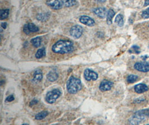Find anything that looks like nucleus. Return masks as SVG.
<instances>
[{
    "instance_id": "36",
    "label": "nucleus",
    "mask_w": 149,
    "mask_h": 125,
    "mask_svg": "<svg viewBox=\"0 0 149 125\" xmlns=\"http://www.w3.org/2000/svg\"><path fill=\"white\" fill-rule=\"evenodd\" d=\"M149 125V124H148V125Z\"/></svg>"
},
{
    "instance_id": "26",
    "label": "nucleus",
    "mask_w": 149,
    "mask_h": 125,
    "mask_svg": "<svg viewBox=\"0 0 149 125\" xmlns=\"http://www.w3.org/2000/svg\"><path fill=\"white\" fill-rule=\"evenodd\" d=\"M141 16L143 19H149V7L142 12Z\"/></svg>"
},
{
    "instance_id": "11",
    "label": "nucleus",
    "mask_w": 149,
    "mask_h": 125,
    "mask_svg": "<svg viewBox=\"0 0 149 125\" xmlns=\"http://www.w3.org/2000/svg\"><path fill=\"white\" fill-rule=\"evenodd\" d=\"M79 21L81 23L88 26H93L95 25V20L87 16H82L79 18Z\"/></svg>"
},
{
    "instance_id": "21",
    "label": "nucleus",
    "mask_w": 149,
    "mask_h": 125,
    "mask_svg": "<svg viewBox=\"0 0 149 125\" xmlns=\"http://www.w3.org/2000/svg\"><path fill=\"white\" fill-rule=\"evenodd\" d=\"M138 79V76L134 75H130L127 77V81L129 84H133Z\"/></svg>"
},
{
    "instance_id": "32",
    "label": "nucleus",
    "mask_w": 149,
    "mask_h": 125,
    "mask_svg": "<svg viewBox=\"0 0 149 125\" xmlns=\"http://www.w3.org/2000/svg\"><path fill=\"white\" fill-rule=\"evenodd\" d=\"M148 5H149V0H147V1H145V3H144V6H147Z\"/></svg>"
},
{
    "instance_id": "24",
    "label": "nucleus",
    "mask_w": 149,
    "mask_h": 125,
    "mask_svg": "<svg viewBox=\"0 0 149 125\" xmlns=\"http://www.w3.org/2000/svg\"><path fill=\"white\" fill-rule=\"evenodd\" d=\"M140 47H139L137 45H134L132 46L131 49L130 50L129 52L131 53H135L136 54H139L140 53Z\"/></svg>"
},
{
    "instance_id": "19",
    "label": "nucleus",
    "mask_w": 149,
    "mask_h": 125,
    "mask_svg": "<svg viewBox=\"0 0 149 125\" xmlns=\"http://www.w3.org/2000/svg\"><path fill=\"white\" fill-rule=\"evenodd\" d=\"M48 115V113L46 111H44L39 113L35 116V119L37 120H41L45 118Z\"/></svg>"
},
{
    "instance_id": "30",
    "label": "nucleus",
    "mask_w": 149,
    "mask_h": 125,
    "mask_svg": "<svg viewBox=\"0 0 149 125\" xmlns=\"http://www.w3.org/2000/svg\"><path fill=\"white\" fill-rule=\"evenodd\" d=\"M1 26L2 27L3 29H6L7 27V23L6 22H2L1 24Z\"/></svg>"
},
{
    "instance_id": "5",
    "label": "nucleus",
    "mask_w": 149,
    "mask_h": 125,
    "mask_svg": "<svg viewBox=\"0 0 149 125\" xmlns=\"http://www.w3.org/2000/svg\"><path fill=\"white\" fill-rule=\"evenodd\" d=\"M83 32L82 27L79 25H75L72 27L70 30V35L75 39H78L81 37Z\"/></svg>"
},
{
    "instance_id": "6",
    "label": "nucleus",
    "mask_w": 149,
    "mask_h": 125,
    "mask_svg": "<svg viewBox=\"0 0 149 125\" xmlns=\"http://www.w3.org/2000/svg\"><path fill=\"white\" fill-rule=\"evenodd\" d=\"M134 68L138 71L148 73L149 71V63L147 62H138L134 65Z\"/></svg>"
},
{
    "instance_id": "12",
    "label": "nucleus",
    "mask_w": 149,
    "mask_h": 125,
    "mask_svg": "<svg viewBox=\"0 0 149 125\" xmlns=\"http://www.w3.org/2000/svg\"><path fill=\"white\" fill-rule=\"evenodd\" d=\"M135 91L137 93H142L146 92L149 90V87L148 86L146 85L143 84H137L134 87Z\"/></svg>"
},
{
    "instance_id": "23",
    "label": "nucleus",
    "mask_w": 149,
    "mask_h": 125,
    "mask_svg": "<svg viewBox=\"0 0 149 125\" xmlns=\"http://www.w3.org/2000/svg\"><path fill=\"white\" fill-rule=\"evenodd\" d=\"M49 18L48 13H40L37 16V19L41 21H44Z\"/></svg>"
},
{
    "instance_id": "22",
    "label": "nucleus",
    "mask_w": 149,
    "mask_h": 125,
    "mask_svg": "<svg viewBox=\"0 0 149 125\" xmlns=\"http://www.w3.org/2000/svg\"><path fill=\"white\" fill-rule=\"evenodd\" d=\"M9 14V10L5 9V10H1V20H3L7 19Z\"/></svg>"
},
{
    "instance_id": "16",
    "label": "nucleus",
    "mask_w": 149,
    "mask_h": 125,
    "mask_svg": "<svg viewBox=\"0 0 149 125\" xmlns=\"http://www.w3.org/2000/svg\"><path fill=\"white\" fill-rule=\"evenodd\" d=\"M115 22L117 25L120 27L123 26L124 24V20H123V16L121 14H118L115 19Z\"/></svg>"
},
{
    "instance_id": "29",
    "label": "nucleus",
    "mask_w": 149,
    "mask_h": 125,
    "mask_svg": "<svg viewBox=\"0 0 149 125\" xmlns=\"http://www.w3.org/2000/svg\"><path fill=\"white\" fill-rule=\"evenodd\" d=\"M145 100L144 99H141V98H139V99H137L136 100H135V102L136 103H141L142 101H143Z\"/></svg>"
},
{
    "instance_id": "8",
    "label": "nucleus",
    "mask_w": 149,
    "mask_h": 125,
    "mask_svg": "<svg viewBox=\"0 0 149 125\" xmlns=\"http://www.w3.org/2000/svg\"><path fill=\"white\" fill-rule=\"evenodd\" d=\"M84 76L85 79L88 81H91V80L95 81L98 77V74L97 73H95V71L89 69H86L84 71Z\"/></svg>"
},
{
    "instance_id": "4",
    "label": "nucleus",
    "mask_w": 149,
    "mask_h": 125,
    "mask_svg": "<svg viewBox=\"0 0 149 125\" xmlns=\"http://www.w3.org/2000/svg\"><path fill=\"white\" fill-rule=\"evenodd\" d=\"M61 92L59 89H54L47 92L45 97V100L47 103L50 104H54L56 99L61 96Z\"/></svg>"
},
{
    "instance_id": "20",
    "label": "nucleus",
    "mask_w": 149,
    "mask_h": 125,
    "mask_svg": "<svg viewBox=\"0 0 149 125\" xmlns=\"http://www.w3.org/2000/svg\"><path fill=\"white\" fill-rule=\"evenodd\" d=\"M27 27L30 32H35L39 31V28L35 25L33 23H30L27 24Z\"/></svg>"
},
{
    "instance_id": "25",
    "label": "nucleus",
    "mask_w": 149,
    "mask_h": 125,
    "mask_svg": "<svg viewBox=\"0 0 149 125\" xmlns=\"http://www.w3.org/2000/svg\"><path fill=\"white\" fill-rule=\"evenodd\" d=\"M65 7H71L75 5L77 3V1L74 0H68L64 1Z\"/></svg>"
},
{
    "instance_id": "3",
    "label": "nucleus",
    "mask_w": 149,
    "mask_h": 125,
    "mask_svg": "<svg viewBox=\"0 0 149 125\" xmlns=\"http://www.w3.org/2000/svg\"><path fill=\"white\" fill-rule=\"evenodd\" d=\"M67 89L70 94H75L81 89V80L74 77H70L67 84Z\"/></svg>"
},
{
    "instance_id": "33",
    "label": "nucleus",
    "mask_w": 149,
    "mask_h": 125,
    "mask_svg": "<svg viewBox=\"0 0 149 125\" xmlns=\"http://www.w3.org/2000/svg\"><path fill=\"white\" fill-rule=\"evenodd\" d=\"M142 58H143L142 59H143V60H145V59H146L147 58H148L149 57V56H148V55H145V56H143L141 57Z\"/></svg>"
},
{
    "instance_id": "27",
    "label": "nucleus",
    "mask_w": 149,
    "mask_h": 125,
    "mask_svg": "<svg viewBox=\"0 0 149 125\" xmlns=\"http://www.w3.org/2000/svg\"><path fill=\"white\" fill-rule=\"evenodd\" d=\"M23 30H24V33L26 35H29V33H30L29 30V28H28V27H27V24L25 25L24 26V28H23Z\"/></svg>"
},
{
    "instance_id": "34",
    "label": "nucleus",
    "mask_w": 149,
    "mask_h": 125,
    "mask_svg": "<svg viewBox=\"0 0 149 125\" xmlns=\"http://www.w3.org/2000/svg\"><path fill=\"white\" fill-rule=\"evenodd\" d=\"M27 125V124H23V125Z\"/></svg>"
},
{
    "instance_id": "14",
    "label": "nucleus",
    "mask_w": 149,
    "mask_h": 125,
    "mask_svg": "<svg viewBox=\"0 0 149 125\" xmlns=\"http://www.w3.org/2000/svg\"><path fill=\"white\" fill-rule=\"evenodd\" d=\"M42 79V73L40 70L38 69L36 70L34 73V77H33V81L35 83L40 82Z\"/></svg>"
},
{
    "instance_id": "31",
    "label": "nucleus",
    "mask_w": 149,
    "mask_h": 125,
    "mask_svg": "<svg viewBox=\"0 0 149 125\" xmlns=\"http://www.w3.org/2000/svg\"><path fill=\"white\" fill-rule=\"evenodd\" d=\"M38 101L37 100H36V99H34V100H33L31 102H30V106H32L34 105H35V104H36L37 103H38Z\"/></svg>"
},
{
    "instance_id": "18",
    "label": "nucleus",
    "mask_w": 149,
    "mask_h": 125,
    "mask_svg": "<svg viewBox=\"0 0 149 125\" xmlns=\"http://www.w3.org/2000/svg\"><path fill=\"white\" fill-rule=\"evenodd\" d=\"M45 50L44 48H41L40 49L38 50V51H37V52L36 53L35 55V57L36 59H41L42 57H44L45 56Z\"/></svg>"
},
{
    "instance_id": "7",
    "label": "nucleus",
    "mask_w": 149,
    "mask_h": 125,
    "mask_svg": "<svg viewBox=\"0 0 149 125\" xmlns=\"http://www.w3.org/2000/svg\"><path fill=\"white\" fill-rule=\"evenodd\" d=\"M47 4L54 10H59L65 7L64 1H47Z\"/></svg>"
},
{
    "instance_id": "15",
    "label": "nucleus",
    "mask_w": 149,
    "mask_h": 125,
    "mask_svg": "<svg viewBox=\"0 0 149 125\" xmlns=\"http://www.w3.org/2000/svg\"><path fill=\"white\" fill-rule=\"evenodd\" d=\"M115 15V12L112 9H109L108 11V13L107 15V23L109 25L112 23V19L113 18Z\"/></svg>"
},
{
    "instance_id": "35",
    "label": "nucleus",
    "mask_w": 149,
    "mask_h": 125,
    "mask_svg": "<svg viewBox=\"0 0 149 125\" xmlns=\"http://www.w3.org/2000/svg\"><path fill=\"white\" fill-rule=\"evenodd\" d=\"M148 47L149 48V46H148Z\"/></svg>"
},
{
    "instance_id": "13",
    "label": "nucleus",
    "mask_w": 149,
    "mask_h": 125,
    "mask_svg": "<svg viewBox=\"0 0 149 125\" xmlns=\"http://www.w3.org/2000/svg\"><path fill=\"white\" fill-rule=\"evenodd\" d=\"M47 78L48 81L50 82H54L58 78V74L56 71H51L48 73L47 76Z\"/></svg>"
},
{
    "instance_id": "17",
    "label": "nucleus",
    "mask_w": 149,
    "mask_h": 125,
    "mask_svg": "<svg viewBox=\"0 0 149 125\" xmlns=\"http://www.w3.org/2000/svg\"><path fill=\"white\" fill-rule=\"evenodd\" d=\"M31 43L35 47H39L41 44V38L40 37H36L31 40Z\"/></svg>"
},
{
    "instance_id": "10",
    "label": "nucleus",
    "mask_w": 149,
    "mask_h": 125,
    "mask_svg": "<svg viewBox=\"0 0 149 125\" xmlns=\"http://www.w3.org/2000/svg\"><path fill=\"white\" fill-rule=\"evenodd\" d=\"M93 12L100 18L104 19L107 17L108 11L105 7H98L93 10Z\"/></svg>"
},
{
    "instance_id": "1",
    "label": "nucleus",
    "mask_w": 149,
    "mask_h": 125,
    "mask_svg": "<svg viewBox=\"0 0 149 125\" xmlns=\"http://www.w3.org/2000/svg\"><path fill=\"white\" fill-rule=\"evenodd\" d=\"M73 50V43L69 40H60L52 47L54 52L61 54L69 53L72 52Z\"/></svg>"
},
{
    "instance_id": "2",
    "label": "nucleus",
    "mask_w": 149,
    "mask_h": 125,
    "mask_svg": "<svg viewBox=\"0 0 149 125\" xmlns=\"http://www.w3.org/2000/svg\"><path fill=\"white\" fill-rule=\"evenodd\" d=\"M148 117H149V109H143L136 112L129 121L132 125H139Z\"/></svg>"
},
{
    "instance_id": "9",
    "label": "nucleus",
    "mask_w": 149,
    "mask_h": 125,
    "mask_svg": "<svg viewBox=\"0 0 149 125\" xmlns=\"http://www.w3.org/2000/svg\"><path fill=\"white\" fill-rule=\"evenodd\" d=\"M113 85V83L106 79L103 80L100 85V90L102 92L107 91L111 89Z\"/></svg>"
},
{
    "instance_id": "37",
    "label": "nucleus",
    "mask_w": 149,
    "mask_h": 125,
    "mask_svg": "<svg viewBox=\"0 0 149 125\" xmlns=\"http://www.w3.org/2000/svg\"></svg>"
},
{
    "instance_id": "28",
    "label": "nucleus",
    "mask_w": 149,
    "mask_h": 125,
    "mask_svg": "<svg viewBox=\"0 0 149 125\" xmlns=\"http://www.w3.org/2000/svg\"><path fill=\"white\" fill-rule=\"evenodd\" d=\"M14 100V97L13 95H10L8 96L6 99V101L8 102H11Z\"/></svg>"
}]
</instances>
